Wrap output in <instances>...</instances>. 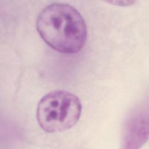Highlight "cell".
Listing matches in <instances>:
<instances>
[{
  "label": "cell",
  "instance_id": "6da1fadb",
  "mask_svg": "<svg viewBox=\"0 0 149 149\" xmlns=\"http://www.w3.org/2000/svg\"><path fill=\"white\" fill-rule=\"evenodd\" d=\"M36 26L45 42L63 54L79 52L87 40V26L83 17L69 4L55 3L45 7L37 17Z\"/></svg>",
  "mask_w": 149,
  "mask_h": 149
},
{
  "label": "cell",
  "instance_id": "7a4b0ae2",
  "mask_svg": "<svg viewBox=\"0 0 149 149\" xmlns=\"http://www.w3.org/2000/svg\"><path fill=\"white\" fill-rule=\"evenodd\" d=\"M81 104L74 94L65 90H54L39 101L37 119L48 133L62 132L73 127L81 113Z\"/></svg>",
  "mask_w": 149,
  "mask_h": 149
}]
</instances>
